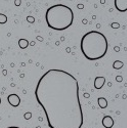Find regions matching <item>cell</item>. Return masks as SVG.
Instances as JSON below:
<instances>
[{"label":"cell","mask_w":127,"mask_h":128,"mask_svg":"<svg viewBox=\"0 0 127 128\" xmlns=\"http://www.w3.org/2000/svg\"><path fill=\"white\" fill-rule=\"evenodd\" d=\"M14 3H16V6H20V0H16V2H14Z\"/></svg>","instance_id":"cell-16"},{"label":"cell","mask_w":127,"mask_h":128,"mask_svg":"<svg viewBox=\"0 0 127 128\" xmlns=\"http://www.w3.org/2000/svg\"><path fill=\"white\" fill-rule=\"evenodd\" d=\"M98 106H100L102 109H106L108 106V100H106L104 98H100L98 100Z\"/></svg>","instance_id":"cell-9"},{"label":"cell","mask_w":127,"mask_h":128,"mask_svg":"<svg viewBox=\"0 0 127 128\" xmlns=\"http://www.w3.org/2000/svg\"><path fill=\"white\" fill-rule=\"evenodd\" d=\"M123 66H124V64H123L122 62H120V60H116V62H114V64H113V68H114L115 70H120Z\"/></svg>","instance_id":"cell-10"},{"label":"cell","mask_w":127,"mask_h":128,"mask_svg":"<svg viewBox=\"0 0 127 128\" xmlns=\"http://www.w3.org/2000/svg\"><path fill=\"white\" fill-rule=\"evenodd\" d=\"M29 41L27 39H20L18 40V46L22 48V49H26L29 46Z\"/></svg>","instance_id":"cell-8"},{"label":"cell","mask_w":127,"mask_h":128,"mask_svg":"<svg viewBox=\"0 0 127 128\" xmlns=\"http://www.w3.org/2000/svg\"><path fill=\"white\" fill-rule=\"evenodd\" d=\"M6 22H7V16L3 14H0V24L4 25V24H6Z\"/></svg>","instance_id":"cell-11"},{"label":"cell","mask_w":127,"mask_h":128,"mask_svg":"<svg viewBox=\"0 0 127 128\" xmlns=\"http://www.w3.org/2000/svg\"><path fill=\"white\" fill-rule=\"evenodd\" d=\"M80 47L88 60H98L107 54L108 40L100 32L90 31L82 37Z\"/></svg>","instance_id":"cell-2"},{"label":"cell","mask_w":127,"mask_h":128,"mask_svg":"<svg viewBox=\"0 0 127 128\" xmlns=\"http://www.w3.org/2000/svg\"><path fill=\"white\" fill-rule=\"evenodd\" d=\"M120 27V25L118 24V23H114V24H112V28H114V29H117V28H119Z\"/></svg>","instance_id":"cell-14"},{"label":"cell","mask_w":127,"mask_h":128,"mask_svg":"<svg viewBox=\"0 0 127 128\" xmlns=\"http://www.w3.org/2000/svg\"><path fill=\"white\" fill-rule=\"evenodd\" d=\"M35 96L50 128L82 127L79 84L71 73L60 69L48 70L37 83Z\"/></svg>","instance_id":"cell-1"},{"label":"cell","mask_w":127,"mask_h":128,"mask_svg":"<svg viewBox=\"0 0 127 128\" xmlns=\"http://www.w3.org/2000/svg\"><path fill=\"white\" fill-rule=\"evenodd\" d=\"M27 20L29 23H31V24H34V22H35V18H33V16H28L27 18Z\"/></svg>","instance_id":"cell-12"},{"label":"cell","mask_w":127,"mask_h":128,"mask_svg":"<svg viewBox=\"0 0 127 128\" xmlns=\"http://www.w3.org/2000/svg\"><path fill=\"white\" fill-rule=\"evenodd\" d=\"M116 80H117L118 82H122V80H123V78H122L121 76H117V77H116Z\"/></svg>","instance_id":"cell-15"},{"label":"cell","mask_w":127,"mask_h":128,"mask_svg":"<svg viewBox=\"0 0 127 128\" xmlns=\"http://www.w3.org/2000/svg\"><path fill=\"white\" fill-rule=\"evenodd\" d=\"M31 117H32V114H31V113H26V114H25V119H26V120L31 119Z\"/></svg>","instance_id":"cell-13"},{"label":"cell","mask_w":127,"mask_h":128,"mask_svg":"<svg viewBox=\"0 0 127 128\" xmlns=\"http://www.w3.org/2000/svg\"><path fill=\"white\" fill-rule=\"evenodd\" d=\"M0 104H1V98H0Z\"/></svg>","instance_id":"cell-18"},{"label":"cell","mask_w":127,"mask_h":128,"mask_svg":"<svg viewBox=\"0 0 127 128\" xmlns=\"http://www.w3.org/2000/svg\"><path fill=\"white\" fill-rule=\"evenodd\" d=\"M45 20L47 26L56 31H64L70 28L74 20V12L71 7L64 4H56L46 10Z\"/></svg>","instance_id":"cell-3"},{"label":"cell","mask_w":127,"mask_h":128,"mask_svg":"<svg viewBox=\"0 0 127 128\" xmlns=\"http://www.w3.org/2000/svg\"><path fill=\"white\" fill-rule=\"evenodd\" d=\"M106 83L104 77H96L94 80V87L95 89H102Z\"/></svg>","instance_id":"cell-7"},{"label":"cell","mask_w":127,"mask_h":128,"mask_svg":"<svg viewBox=\"0 0 127 128\" xmlns=\"http://www.w3.org/2000/svg\"><path fill=\"white\" fill-rule=\"evenodd\" d=\"M102 125L104 128H112L114 126V120L111 116H104L102 119Z\"/></svg>","instance_id":"cell-6"},{"label":"cell","mask_w":127,"mask_h":128,"mask_svg":"<svg viewBox=\"0 0 127 128\" xmlns=\"http://www.w3.org/2000/svg\"><path fill=\"white\" fill-rule=\"evenodd\" d=\"M115 7L118 12H125L127 10V0H115Z\"/></svg>","instance_id":"cell-5"},{"label":"cell","mask_w":127,"mask_h":128,"mask_svg":"<svg viewBox=\"0 0 127 128\" xmlns=\"http://www.w3.org/2000/svg\"><path fill=\"white\" fill-rule=\"evenodd\" d=\"M7 100H8V104L10 106H14V108H16V106L20 104V98L18 94H9L7 98Z\"/></svg>","instance_id":"cell-4"},{"label":"cell","mask_w":127,"mask_h":128,"mask_svg":"<svg viewBox=\"0 0 127 128\" xmlns=\"http://www.w3.org/2000/svg\"><path fill=\"white\" fill-rule=\"evenodd\" d=\"M7 128H20V127H18V126H10V127H7Z\"/></svg>","instance_id":"cell-17"}]
</instances>
